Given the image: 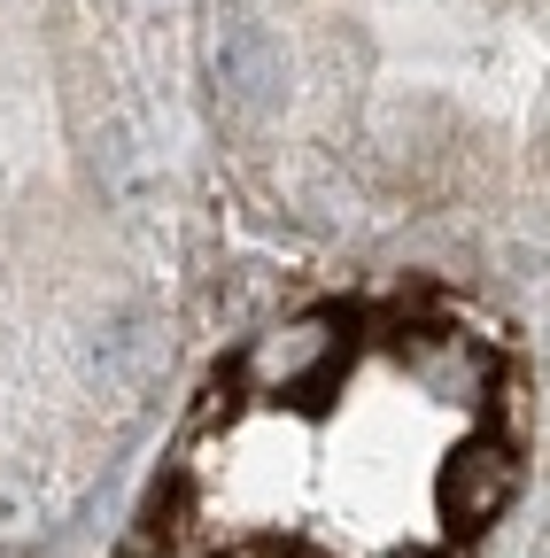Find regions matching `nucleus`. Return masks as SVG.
<instances>
[{"instance_id":"f257e3e1","label":"nucleus","mask_w":550,"mask_h":558,"mask_svg":"<svg viewBox=\"0 0 550 558\" xmlns=\"http://www.w3.org/2000/svg\"><path fill=\"white\" fill-rule=\"evenodd\" d=\"M504 497H512V458H497V450L457 458V465L442 473V512H450L457 527H489V520L504 512Z\"/></svg>"},{"instance_id":"f03ea898","label":"nucleus","mask_w":550,"mask_h":558,"mask_svg":"<svg viewBox=\"0 0 550 558\" xmlns=\"http://www.w3.org/2000/svg\"><path fill=\"white\" fill-rule=\"evenodd\" d=\"M218 78L233 86V101L264 109L271 86H280V54H271V39H264L256 24H225V39H218Z\"/></svg>"},{"instance_id":"7ed1b4c3","label":"nucleus","mask_w":550,"mask_h":558,"mask_svg":"<svg viewBox=\"0 0 550 558\" xmlns=\"http://www.w3.org/2000/svg\"><path fill=\"white\" fill-rule=\"evenodd\" d=\"M333 349V333L326 326H280V333H264L256 349H248V373L264 380V388H288V380H303L318 357Z\"/></svg>"}]
</instances>
